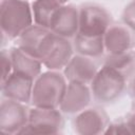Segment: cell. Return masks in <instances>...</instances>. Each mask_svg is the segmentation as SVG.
I'll return each mask as SVG.
<instances>
[{
	"label": "cell",
	"mask_w": 135,
	"mask_h": 135,
	"mask_svg": "<svg viewBox=\"0 0 135 135\" xmlns=\"http://www.w3.org/2000/svg\"><path fill=\"white\" fill-rule=\"evenodd\" d=\"M65 79V76L56 71L39 75L33 85L31 99L33 105L45 109L59 108L68 86Z\"/></svg>",
	"instance_id": "6da1fadb"
},
{
	"label": "cell",
	"mask_w": 135,
	"mask_h": 135,
	"mask_svg": "<svg viewBox=\"0 0 135 135\" xmlns=\"http://www.w3.org/2000/svg\"><path fill=\"white\" fill-rule=\"evenodd\" d=\"M33 9L25 0H2L1 27L11 39L18 38L33 23Z\"/></svg>",
	"instance_id": "7a4b0ae2"
},
{
	"label": "cell",
	"mask_w": 135,
	"mask_h": 135,
	"mask_svg": "<svg viewBox=\"0 0 135 135\" xmlns=\"http://www.w3.org/2000/svg\"><path fill=\"white\" fill-rule=\"evenodd\" d=\"M128 75L118 69L103 63L92 80L93 97L98 102H110L118 98L126 89Z\"/></svg>",
	"instance_id": "3957f363"
},
{
	"label": "cell",
	"mask_w": 135,
	"mask_h": 135,
	"mask_svg": "<svg viewBox=\"0 0 135 135\" xmlns=\"http://www.w3.org/2000/svg\"><path fill=\"white\" fill-rule=\"evenodd\" d=\"M111 16L101 6L85 4L79 11L78 34L88 37L104 36L110 27Z\"/></svg>",
	"instance_id": "277c9868"
},
{
	"label": "cell",
	"mask_w": 135,
	"mask_h": 135,
	"mask_svg": "<svg viewBox=\"0 0 135 135\" xmlns=\"http://www.w3.org/2000/svg\"><path fill=\"white\" fill-rule=\"evenodd\" d=\"M63 127V119L57 109L35 107L28 112V121L20 133L55 134Z\"/></svg>",
	"instance_id": "5b68a950"
},
{
	"label": "cell",
	"mask_w": 135,
	"mask_h": 135,
	"mask_svg": "<svg viewBox=\"0 0 135 135\" xmlns=\"http://www.w3.org/2000/svg\"><path fill=\"white\" fill-rule=\"evenodd\" d=\"M0 129L4 133H20L28 121V113L21 102L7 99L1 103Z\"/></svg>",
	"instance_id": "8992f818"
},
{
	"label": "cell",
	"mask_w": 135,
	"mask_h": 135,
	"mask_svg": "<svg viewBox=\"0 0 135 135\" xmlns=\"http://www.w3.org/2000/svg\"><path fill=\"white\" fill-rule=\"evenodd\" d=\"M34 79L27 75L14 72L2 82V94L7 99L27 103L32 99Z\"/></svg>",
	"instance_id": "52a82bcc"
},
{
	"label": "cell",
	"mask_w": 135,
	"mask_h": 135,
	"mask_svg": "<svg viewBox=\"0 0 135 135\" xmlns=\"http://www.w3.org/2000/svg\"><path fill=\"white\" fill-rule=\"evenodd\" d=\"M90 101L91 91L89 86L85 83L70 81L59 108L65 114H75L83 111Z\"/></svg>",
	"instance_id": "ba28073f"
},
{
	"label": "cell",
	"mask_w": 135,
	"mask_h": 135,
	"mask_svg": "<svg viewBox=\"0 0 135 135\" xmlns=\"http://www.w3.org/2000/svg\"><path fill=\"white\" fill-rule=\"evenodd\" d=\"M127 25H113L103 36L104 49L109 54H122L130 52L135 43V36Z\"/></svg>",
	"instance_id": "9c48e42d"
},
{
	"label": "cell",
	"mask_w": 135,
	"mask_h": 135,
	"mask_svg": "<svg viewBox=\"0 0 135 135\" xmlns=\"http://www.w3.org/2000/svg\"><path fill=\"white\" fill-rule=\"evenodd\" d=\"M79 28V13L73 5H62L54 15L50 30L55 34L71 38L75 37Z\"/></svg>",
	"instance_id": "30bf717a"
},
{
	"label": "cell",
	"mask_w": 135,
	"mask_h": 135,
	"mask_svg": "<svg viewBox=\"0 0 135 135\" xmlns=\"http://www.w3.org/2000/svg\"><path fill=\"white\" fill-rule=\"evenodd\" d=\"M97 65L91 57L77 55L71 58L64 68V76L70 81H77L81 83L92 82L96 73Z\"/></svg>",
	"instance_id": "8fae6325"
},
{
	"label": "cell",
	"mask_w": 135,
	"mask_h": 135,
	"mask_svg": "<svg viewBox=\"0 0 135 135\" xmlns=\"http://www.w3.org/2000/svg\"><path fill=\"white\" fill-rule=\"evenodd\" d=\"M108 116L98 108H92L79 112L74 120L75 131L80 134H97L104 132L107 128Z\"/></svg>",
	"instance_id": "7c38bea8"
},
{
	"label": "cell",
	"mask_w": 135,
	"mask_h": 135,
	"mask_svg": "<svg viewBox=\"0 0 135 135\" xmlns=\"http://www.w3.org/2000/svg\"><path fill=\"white\" fill-rule=\"evenodd\" d=\"M8 54L12 60L14 72L27 75L33 79H36L39 76L41 71V62L39 60L24 53L19 47L11 49Z\"/></svg>",
	"instance_id": "4fadbf2b"
},
{
	"label": "cell",
	"mask_w": 135,
	"mask_h": 135,
	"mask_svg": "<svg viewBox=\"0 0 135 135\" xmlns=\"http://www.w3.org/2000/svg\"><path fill=\"white\" fill-rule=\"evenodd\" d=\"M68 0H35L33 2V16L36 24L50 28L55 13Z\"/></svg>",
	"instance_id": "5bb4252c"
},
{
	"label": "cell",
	"mask_w": 135,
	"mask_h": 135,
	"mask_svg": "<svg viewBox=\"0 0 135 135\" xmlns=\"http://www.w3.org/2000/svg\"><path fill=\"white\" fill-rule=\"evenodd\" d=\"M74 47L80 55L91 58L99 57L100 55H102L104 49L103 36L88 37L77 33L74 40Z\"/></svg>",
	"instance_id": "9a60e30c"
},
{
	"label": "cell",
	"mask_w": 135,
	"mask_h": 135,
	"mask_svg": "<svg viewBox=\"0 0 135 135\" xmlns=\"http://www.w3.org/2000/svg\"><path fill=\"white\" fill-rule=\"evenodd\" d=\"M122 19L127 26L135 31V0H133L126 6L122 14Z\"/></svg>",
	"instance_id": "2e32d148"
},
{
	"label": "cell",
	"mask_w": 135,
	"mask_h": 135,
	"mask_svg": "<svg viewBox=\"0 0 135 135\" xmlns=\"http://www.w3.org/2000/svg\"><path fill=\"white\" fill-rule=\"evenodd\" d=\"M103 133H113V134H122V133H131L129 126L126 121H116L107 127Z\"/></svg>",
	"instance_id": "e0dca14e"
},
{
	"label": "cell",
	"mask_w": 135,
	"mask_h": 135,
	"mask_svg": "<svg viewBox=\"0 0 135 135\" xmlns=\"http://www.w3.org/2000/svg\"><path fill=\"white\" fill-rule=\"evenodd\" d=\"M130 93H131V97L133 99V114L135 115V77L131 83V89H130Z\"/></svg>",
	"instance_id": "ac0fdd59"
}]
</instances>
